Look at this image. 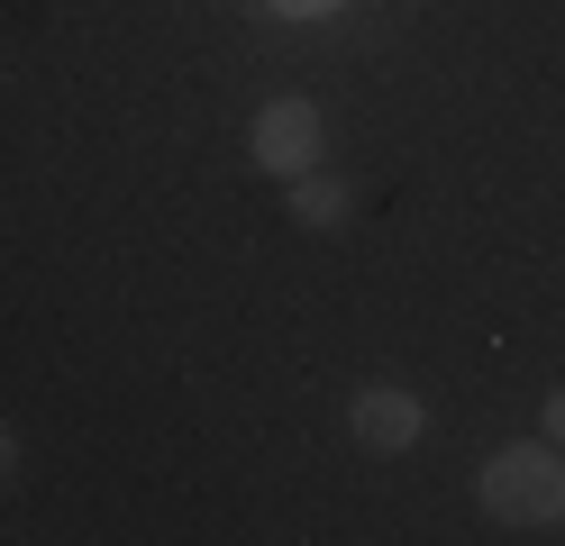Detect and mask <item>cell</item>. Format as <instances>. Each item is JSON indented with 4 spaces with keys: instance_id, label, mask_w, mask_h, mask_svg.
<instances>
[{
    "instance_id": "cell-1",
    "label": "cell",
    "mask_w": 565,
    "mask_h": 546,
    "mask_svg": "<svg viewBox=\"0 0 565 546\" xmlns=\"http://www.w3.org/2000/svg\"><path fill=\"white\" fill-rule=\"evenodd\" d=\"M475 492L502 528H547V520H565V447H547V437L539 447H502Z\"/></svg>"
},
{
    "instance_id": "cell-2",
    "label": "cell",
    "mask_w": 565,
    "mask_h": 546,
    "mask_svg": "<svg viewBox=\"0 0 565 546\" xmlns=\"http://www.w3.org/2000/svg\"><path fill=\"white\" fill-rule=\"evenodd\" d=\"M256 164L274 182H301L310 164H320V109L310 100H265L256 109Z\"/></svg>"
},
{
    "instance_id": "cell-3",
    "label": "cell",
    "mask_w": 565,
    "mask_h": 546,
    "mask_svg": "<svg viewBox=\"0 0 565 546\" xmlns=\"http://www.w3.org/2000/svg\"><path fill=\"white\" fill-rule=\"evenodd\" d=\"M356 447H374V456H411L419 437H429V410H419V392H402V383H374V392H356Z\"/></svg>"
},
{
    "instance_id": "cell-4",
    "label": "cell",
    "mask_w": 565,
    "mask_h": 546,
    "mask_svg": "<svg viewBox=\"0 0 565 546\" xmlns=\"http://www.w3.org/2000/svg\"><path fill=\"white\" fill-rule=\"evenodd\" d=\"M347 210H356V192H347V182H320V173L292 182V218H301V228H338Z\"/></svg>"
},
{
    "instance_id": "cell-5",
    "label": "cell",
    "mask_w": 565,
    "mask_h": 546,
    "mask_svg": "<svg viewBox=\"0 0 565 546\" xmlns=\"http://www.w3.org/2000/svg\"><path fill=\"white\" fill-rule=\"evenodd\" d=\"M547 447H565V383L547 392Z\"/></svg>"
},
{
    "instance_id": "cell-6",
    "label": "cell",
    "mask_w": 565,
    "mask_h": 546,
    "mask_svg": "<svg viewBox=\"0 0 565 546\" xmlns=\"http://www.w3.org/2000/svg\"><path fill=\"white\" fill-rule=\"evenodd\" d=\"M274 10H282V19H329L338 0H274Z\"/></svg>"
},
{
    "instance_id": "cell-7",
    "label": "cell",
    "mask_w": 565,
    "mask_h": 546,
    "mask_svg": "<svg viewBox=\"0 0 565 546\" xmlns=\"http://www.w3.org/2000/svg\"><path fill=\"white\" fill-rule=\"evenodd\" d=\"M0 473H10V428H0Z\"/></svg>"
}]
</instances>
